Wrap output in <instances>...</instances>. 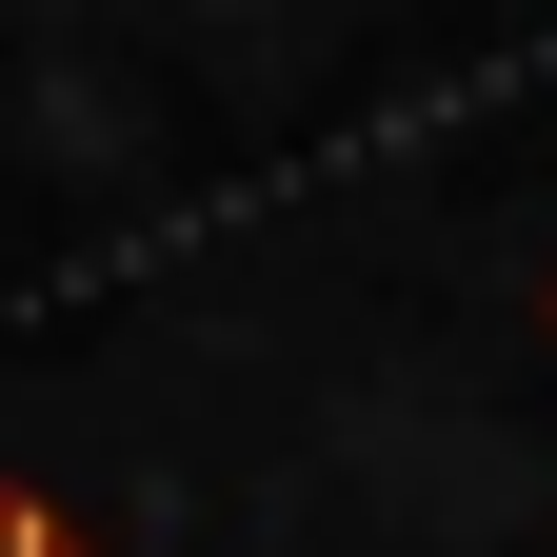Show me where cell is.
<instances>
[{"mask_svg":"<svg viewBox=\"0 0 557 557\" xmlns=\"http://www.w3.org/2000/svg\"><path fill=\"white\" fill-rule=\"evenodd\" d=\"M0 557H100V537L60 518V498H21V478H0Z\"/></svg>","mask_w":557,"mask_h":557,"instance_id":"6da1fadb","label":"cell"}]
</instances>
